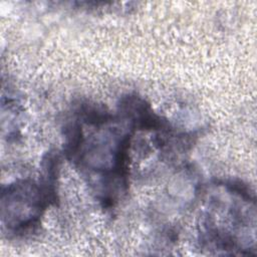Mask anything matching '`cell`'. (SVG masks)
Instances as JSON below:
<instances>
[{
    "mask_svg": "<svg viewBox=\"0 0 257 257\" xmlns=\"http://www.w3.org/2000/svg\"><path fill=\"white\" fill-rule=\"evenodd\" d=\"M225 199L218 196L209 201L201 222L200 242L203 247L232 254H254L255 199L241 183L224 184Z\"/></svg>",
    "mask_w": 257,
    "mask_h": 257,
    "instance_id": "cell-2",
    "label": "cell"
},
{
    "mask_svg": "<svg viewBox=\"0 0 257 257\" xmlns=\"http://www.w3.org/2000/svg\"><path fill=\"white\" fill-rule=\"evenodd\" d=\"M119 118L96 104L81 103L65 125V153L88 178H97L100 202L113 206L127 188V163L135 126L119 127Z\"/></svg>",
    "mask_w": 257,
    "mask_h": 257,
    "instance_id": "cell-1",
    "label": "cell"
},
{
    "mask_svg": "<svg viewBox=\"0 0 257 257\" xmlns=\"http://www.w3.org/2000/svg\"><path fill=\"white\" fill-rule=\"evenodd\" d=\"M57 161L52 157L47 159L41 183L21 180L10 184L6 189L3 188L2 221L10 233L23 235L34 231L44 210L56 201Z\"/></svg>",
    "mask_w": 257,
    "mask_h": 257,
    "instance_id": "cell-3",
    "label": "cell"
}]
</instances>
